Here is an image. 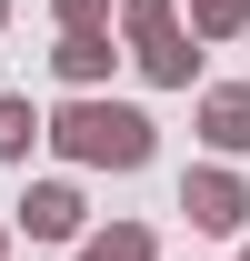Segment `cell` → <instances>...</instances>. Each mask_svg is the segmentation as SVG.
<instances>
[{
	"label": "cell",
	"instance_id": "obj_7",
	"mask_svg": "<svg viewBox=\"0 0 250 261\" xmlns=\"http://www.w3.org/2000/svg\"><path fill=\"white\" fill-rule=\"evenodd\" d=\"M80 261H160V241H150V221H110L80 241Z\"/></svg>",
	"mask_w": 250,
	"mask_h": 261
},
{
	"label": "cell",
	"instance_id": "obj_4",
	"mask_svg": "<svg viewBox=\"0 0 250 261\" xmlns=\"http://www.w3.org/2000/svg\"><path fill=\"white\" fill-rule=\"evenodd\" d=\"M80 221H90V201L70 191V181H30V191L10 201V231H30V241H80Z\"/></svg>",
	"mask_w": 250,
	"mask_h": 261
},
{
	"label": "cell",
	"instance_id": "obj_1",
	"mask_svg": "<svg viewBox=\"0 0 250 261\" xmlns=\"http://www.w3.org/2000/svg\"><path fill=\"white\" fill-rule=\"evenodd\" d=\"M40 141H50L70 171H150V151H160V121L140 111V100L70 91L60 111H40Z\"/></svg>",
	"mask_w": 250,
	"mask_h": 261
},
{
	"label": "cell",
	"instance_id": "obj_9",
	"mask_svg": "<svg viewBox=\"0 0 250 261\" xmlns=\"http://www.w3.org/2000/svg\"><path fill=\"white\" fill-rule=\"evenodd\" d=\"M250 31V0H190V40H240Z\"/></svg>",
	"mask_w": 250,
	"mask_h": 261
},
{
	"label": "cell",
	"instance_id": "obj_6",
	"mask_svg": "<svg viewBox=\"0 0 250 261\" xmlns=\"http://www.w3.org/2000/svg\"><path fill=\"white\" fill-rule=\"evenodd\" d=\"M110 61H120V50H110V31H60V50H50V70H60L70 91H100V81H110Z\"/></svg>",
	"mask_w": 250,
	"mask_h": 261
},
{
	"label": "cell",
	"instance_id": "obj_5",
	"mask_svg": "<svg viewBox=\"0 0 250 261\" xmlns=\"http://www.w3.org/2000/svg\"><path fill=\"white\" fill-rule=\"evenodd\" d=\"M200 141H210L220 161H240V151H250V81H220V91H200Z\"/></svg>",
	"mask_w": 250,
	"mask_h": 261
},
{
	"label": "cell",
	"instance_id": "obj_12",
	"mask_svg": "<svg viewBox=\"0 0 250 261\" xmlns=\"http://www.w3.org/2000/svg\"><path fill=\"white\" fill-rule=\"evenodd\" d=\"M0 31H10V0H0Z\"/></svg>",
	"mask_w": 250,
	"mask_h": 261
},
{
	"label": "cell",
	"instance_id": "obj_2",
	"mask_svg": "<svg viewBox=\"0 0 250 261\" xmlns=\"http://www.w3.org/2000/svg\"><path fill=\"white\" fill-rule=\"evenodd\" d=\"M110 10H120V40H130V61H140L150 91H190V81H200V50H190L180 0H110Z\"/></svg>",
	"mask_w": 250,
	"mask_h": 261
},
{
	"label": "cell",
	"instance_id": "obj_13",
	"mask_svg": "<svg viewBox=\"0 0 250 261\" xmlns=\"http://www.w3.org/2000/svg\"><path fill=\"white\" fill-rule=\"evenodd\" d=\"M240 261H250V241H240Z\"/></svg>",
	"mask_w": 250,
	"mask_h": 261
},
{
	"label": "cell",
	"instance_id": "obj_3",
	"mask_svg": "<svg viewBox=\"0 0 250 261\" xmlns=\"http://www.w3.org/2000/svg\"><path fill=\"white\" fill-rule=\"evenodd\" d=\"M180 211H190V231L240 241V231H250V181L220 171V161H200V171H180Z\"/></svg>",
	"mask_w": 250,
	"mask_h": 261
},
{
	"label": "cell",
	"instance_id": "obj_10",
	"mask_svg": "<svg viewBox=\"0 0 250 261\" xmlns=\"http://www.w3.org/2000/svg\"><path fill=\"white\" fill-rule=\"evenodd\" d=\"M60 10V31H110V0H50Z\"/></svg>",
	"mask_w": 250,
	"mask_h": 261
},
{
	"label": "cell",
	"instance_id": "obj_11",
	"mask_svg": "<svg viewBox=\"0 0 250 261\" xmlns=\"http://www.w3.org/2000/svg\"><path fill=\"white\" fill-rule=\"evenodd\" d=\"M0 261H10V221H0Z\"/></svg>",
	"mask_w": 250,
	"mask_h": 261
},
{
	"label": "cell",
	"instance_id": "obj_8",
	"mask_svg": "<svg viewBox=\"0 0 250 261\" xmlns=\"http://www.w3.org/2000/svg\"><path fill=\"white\" fill-rule=\"evenodd\" d=\"M30 141H40V111L20 91H0V161H30Z\"/></svg>",
	"mask_w": 250,
	"mask_h": 261
}]
</instances>
